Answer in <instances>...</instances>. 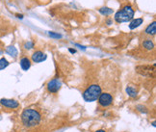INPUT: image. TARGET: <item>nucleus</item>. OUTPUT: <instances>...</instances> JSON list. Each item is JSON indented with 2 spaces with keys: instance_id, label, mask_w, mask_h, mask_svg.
I'll return each instance as SVG.
<instances>
[{
  "instance_id": "obj_9",
  "label": "nucleus",
  "mask_w": 156,
  "mask_h": 132,
  "mask_svg": "<svg viewBox=\"0 0 156 132\" xmlns=\"http://www.w3.org/2000/svg\"><path fill=\"white\" fill-rule=\"evenodd\" d=\"M144 33L148 34V35H150V36L155 35V33H156V22L153 21L151 24H149L146 28V30H144Z\"/></svg>"
},
{
  "instance_id": "obj_17",
  "label": "nucleus",
  "mask_w": 156,
  "mask_h": 132,
  "mask_svg": "<svg viewBox=\"0 0 156 132\" xmlns=\"http://www.w3.org/2000/svg\"><path fill=\"white\" fill-rule=\"evenodd\" d=\"M49 36L51 38H54V39H61L62 38V35L61 34H58V33H55V32H48Z\"/></svg>"
},
{
  "instance_id": "obj_22",
  "label": "nucleus",
  "mask_w": 156,
  "mask_h": 132,
  "mask_svg": "<svg viewBox=\"0 0 156 132\" xmlns=\"http://www.w3.org/2000/svg\"><path fill=\"white\" fill-rule=\"evenodd\" d=\"M70 52L74 54V53H76V50H75V49H72V48H70Z\"/></svg>"
},
{
  "instance_id": "obj_19",
  "label": "nucleus",
  "mask_w": 156,
  "mask_h": 132,
  "mask_svg": "<svg viewBox=\"0 0 156 132\" xmlns=\"http://www.w3.org/2000/svg\"><path fill=\"white\" fill-rule=\"evenodd\" d=\"M75 45H76V47H79V48L83 49V50H85V49H86V47H83V45H80V44H78V43H76Z\"/></svg>"
},
{
  "instance_id": "obj_4",
  "label": "nucleus",
  "mask_w": 156,
  "mask_h": 132,
  "mask_svg": "<svg viewBox=\"0 0 156 132\" xmlns=\"http://www.w3.org/2000/svg\"><path fill=\"white\" fill-rule=\"evenodd\" d=\"M97 99L99 105L102 107H108L113 103V96L108 93H101Z\"/></svg>"
},
{
  "instance_id": "obj_16",
  "label": "nucleus",
  "mask_w": 156,
  "mask_h": 132,
  "mask_svg": "<svg viewBox=\"0 0 156 132\" xmlns=\"http://www.w3.org/2000/svg\"><path fill=\"white\" fill-rule=\"evenodd\" d=\"M137 110L138 111H140L141 113H144V114H147L148 113V109L147 107H144V105H137Z\"/></svg>"
},
{
  "instance_id": "obj_20",
  "label": "nucleus",
  "mask_w": 156,
  "mask_h": 132,
  "mask_svg": "<svg viewBox=\"0 0 156 132\" xmlns=\"http://www.w3.org/2000/svg\"><path fill=\"white\" fill-rule=\"evenodd\" d=\"M15 16H16V18H19V19H23V15H19V14H16Z\"/></svg>"
},
{
  "instance_id": "obj_12",
  "label": "nucleus",
  "mask_w": 156,
  "mask_h": 132,
  "mask_svg": "<svg viewBox=\"0 0 156 132\" xmlns=\"http://www.w3.org/2000/svg\"><path fill=\"white\" fill-rule=\"evenodd\" d=\"M126 93L130 97H136L138 92L134 87H132V86H128V87L126 88Z\"/></svg>"
},
{
  "instance_id": "obj_5",
  "label": "nucleus",
  "mask_w": 156,
  "mask_h": 132,
  "mask_svg": "<svg viewBox=\"0 0 156 132\" xmlns=\"http://www.w3.org/2000/svg\"><path fill=\"white\" fill-rule=\"evenodd\" d=\"M61 87H62V82H61V80H59L58 78L50 80L46 85L47 91L52 94H55V93H57V92H59Z\"/></svg>"
},
{
  "instance_id": "obj_6",
  "label": "nucleus",
  "mask_w": 156,
  "mask_h": 132,
  "mask_svg": "<svg viewBox=\"0 0 156 132\" xmlns=\"http://www.w3.org/2000/svg\"><path fill=\"white\" fill-rule=\"evenodd\" d=\"M0 104L4 107L11 108V109H16L19 107V103L15 99H0Z\"/></svg>"
},
{
  "instance_id": "obj_7",
  "label": "nucleus",
  "mask_w": 156,
  "mask_h": 132,
  "mask_svg": "<svg viewBox=\"0 0 156 132\" xmlns=\"http://www.w3.org/2000/svg\"><path fill=\"white\" fill-rule=\"evenodd\" d=\"M47 58V56L46 54L42 52V51L41 50H38L36 51V52L33 53L32 55V61L34 62V63H41V62H43V61H46Z\"/></svg>"
},
{
  "instance_id": "obj_15",
  "label": "nucleus",
  "mask_w": 156,
  "mask_h": 132,
  "mask_svg": "<svg viewBox=\"0 0 156 132\" xmlns=\"http://www.w3.org/2000/svg\"><path fill=\"white\" fill-rule=\"evenodd\" d=\"M9 61L5 58V57H2L1 59H0V71L4 70V68H6L8 66H9Z\"/></svg>"
},
{
  "instance_id": "obj_13",
  "label": "nucleus",
  "mask_w": 156,
  "mask_h": 132,
  "mask_svg": "<svg viewBox=\"0 0 156 132\" xmlns=\"http://www.w3.org/2000/svg\"><path fill=\"white\" fill-rule=\"evenodd\" d=\"M113 12H114L113 9H111L109 7H102L99 9V13L103 16H110L113 14Z\"/></svg>"
},
{
  "instance_id": "obj_10",
  "label": "nucleus",
  "mask_w": 156,
  "mask_h": 132,
  "mask_svg": "<svg viewBox=\"0 0 156 132\" xmlns=\"http://www.w3.org/2000/svg\"><path fill=\"white\" fill-rule=\"evenodd\" d=\"M144 19H132L129 23V28L131 30L136 29L137 27H139L141 24H143Z\"/></svg>"
},
{
  "instance_id": "obj_21",
  "label": "nucleus",
  "mask_w": 156,
  "mask_h": 132,
  "mask_svg": "<svg viewBox=\"0 0 156 132\" xmlns=\"http://www.w3.org/2000/svg\"><path fill=\"white\" fill-rule=\"evenodd\" d=\"M106 23H107L108 25H111V24H112V19H107V20H106Z\"/></svg>"
},
{
  "instance_id": "obj_14",
  "label": "nucleus",
  "mask_w": 156,
  "mask_h": 132,
  "mask_svg": "<svg viewBox=\"0 0 156 132\" xmlns=\"http://www.w3.org/2000/svg\"><path fill=\"white\" fill-rule=\"evenodd\" d=\"M143 47L148 50H151L154 47V43L152 41H150V40H146V41L143 42Z\"/></svg>"
},
{
  "instance_id": "obj_8",
  "label": "nucleus",
  "mask_w": 156,
  "mask_h": 132,
  "mask_svg": "<svg viewBox=\"0 0 156 132\" xmlns=\"http://www.w3.org/2000/svg\"><path fill=\"white\" fill-rule=\"evenodd\" d=\"M20 67L23 71H28L29 68H31V61L29 58L27 57H23V58L20 59Z\"/></svg>"
},
{
  "instance_id": "obj_3",
  "label": "nucleus",
  "mask_w": 156,
  "mask_h": 132,
  "mask_svg": "<svg viewBox=\"0 0 156 132\" xmlns=\"http://www.w3.org/2000/svg\"><path fill=\"white\" fill-rule=\"evenodd\" d=\"M101 87L97 84H93L84 91L83 93V99H84L85 101L87 102H93V101H96L100 94H101Z\"/></svg>"
},
{
  "instance_id": "obj_23",
  "label": "nucleus",
  "mask_w": 156,
  "mask_h": 132,
  "mask_svg": "<svg viewBox=\"0 0 156 132\" xmlns=\"http://www.w3.org/2000/svg\"><path fill=\"white\" fill-rule=\"evenodd\" d=\"M96 132H106V131L103 130V129H99V130H97Z\"/></svg>"
},
{
  "instance_id": "obj_1",
  "label": "nucleus",
  "mask_w": 156,
  "mask_h": 132,
  "mask_svg": "<svg viewBox=\"0 0 156 132\" xmlns=\"http://www.w3.org/2000/svg\"><path fill=\"white\" fill-rule=\"evenodd\" d=\"M42 116L35 109L27 108L21 114V122L27 128H32L39 125L41 123Z\"/></svg>"
},
{
  "instance_id": "obj_18",
  "label": "nucleus",
  "mask_w": 156,
  "mask_h": 132,
  "mask_svg": "<svg viewBox=\"0 0 156 132\" xmlns=\"http://www.w3.org/2000/svg\"><path fill=\"white\" fill-rule=\"evenodd\" d=\"M33 47H34V43H33L32 42H27L24 44V48L25 49H31Z\"/></svg>"
},
{
  "instance_id": "obj_11",
  "label": "nucleus",
  "mask_w": 156,
  "mask_h": 132,
  "mask_svg": "<svg viewBox=\"0 0 156 132\" xmlns=\"http://www.w3.org/2000/svg\"><path fill=\"white\" fill-rule=\"evenodd\" d=\"M6 52L10 55V56H12L14 57V58H15L16 56H18L19 52H18V49H16L14 45H10V47H8L6 48Z\"/></svg>"
},
{
  "instance_id": "obj_2",
  "label": "nucleus",
  "mask_w": 156,
  "mask_h": 132,
  "mask_svg": "<svg viewBox=\"0 0 156 132\" xmlns=\"http://www.w3.org/2000/svg\"><path fill=\"white\" fill-rule=\"evenodd\" d=\"M134 15H135V12L134 10H133V8L130 5H127V6H124V8L120 9L115 14V20L118 22V23L128 22L133 19Z\"/></svg>"
}]
</instances>
